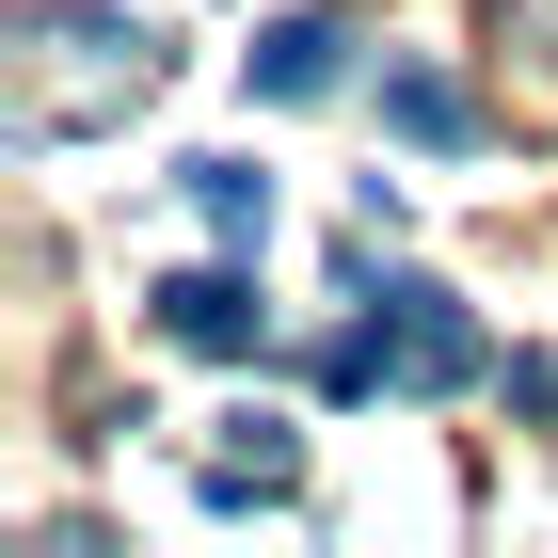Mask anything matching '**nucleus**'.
Wrapping results in <instances>:
<instances>
[{"label":"nucleus","instance_id":"f257e3e1","mask_svg":"<svg viewBox=\"0 0 558 558\" xmlns=\"http://www.w3.org/2000/svg\"><path fill=\"white\" fill-rule=\"evenodd\" d=\"M384 336H399V384L415 399H463L495 351H478V319H463V288H430V271H384Z\"/></svg>","mask_w":558,"mask_h":558},{"label":"nucleus","instance_id":"f03ea898","mask_svg":"<svg viewBox=\"0 0 558 558\" xmlns=\"http://www.w3.org/2000/svg\"><path fill=\"white\" fill-rule=\"evenodd\" d=\"M144 319H160L175 351H208V367H256V351H271V303L240 288V271H160V288H144Z\"/></svg>","mask_w":558,"mask_h":558},{"label":"nucleus","instance_id":"7ed1b4c3","mask_svg":"<svg viewBox=\"0 0 558 558\" xmlns=\"http://www.w3.org/2000/svg\"><path fill=\"white\" fill-rule=\"evenodd\" d=\"M240 81L303 112V96H336V81H351V33H336V16H271V33L240 48Z\"/></svg>","mask_w":558,"mask_h":558},{"label":"nucleus","instance_id":"20e7f679","mask_svg":"<svg viewBox=\"0 0 558 558\" xmlns=\"http://www.w3.org/2000/svg\"><path fill=\"white\" fill-rule=\"evenodd\" d=\"M288 478H303V430H288V415H240V430L208 447V511H271Z\"/></svg>","mask_w":558,"mask_h":558},{"label":"nucleus","instance_id":"39448f33","mask_svg":"<svg viewBox=\"0 0 558 558\" xmlns=\"http://www.w3.org/2000/svg\"><path fill=\"white\" fill-rule=\"evenodd\" d=\"M384 129L430 144V160H463V144H478V96L447 81V64H384Z\"/></svg>","mask_w":558,"mask_h":558},{"label":"nucleus","instance_id":"423d86ee","mask_svg":"<svg viewBox=\"0 0 558 558\" xmlns=\"http://www.w3.org/2000/svg\"><path fill=\"white\" fill-rule=\"evenodd\" d=\"M175 175H192V208H208L223 240H271V175L256 160H175Z\"/></svg>","mask_w":558,"mask_h":558},{"label":"nucleus","instance_id":"0eeeda50","mask_svg":"<svg viewBox=\"0 0 558 558\" xmlns=\"http://www.w3.org/2000/svg\"><path fill=\"white\" fill-rule=\"evenodd\" d=\"M511 415H543V430H558V351H511Z\"/></svg>","mask_w":558,"mask_h":558}]
</instances>
